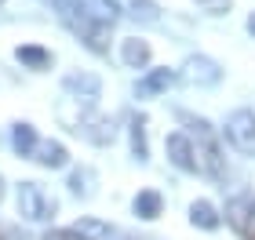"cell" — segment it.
<instances>
[{
	"mask_svg": "<svg viewBox=\"0 0 255 240\" xmlns=\"http://www.w3.org/2000/svg\"><path fill=\"white\" fill-rule=\"evenodd\" d=\"M0 4H4V0H0Z\"/></svg>",
	"mask_w": 255,
	"mask_h": 240,
	"instance_id": "21",
	"label": "cell"
},
{
	"mask_svg": "<svg viewBox=\"0 0 255 240\" xmlns=\"http://www.w3.org/2000/svg\"><path fill=\"white\" fill-rule=\"evenodd\" d=\"M124 62L135 66V70H142V66L149 62V44H142V40H124Z\"/></svg>",
	"mask_w": 255,
	"mask_h": 240,
	"instance_id": "12",
	"label": "cell"
},
{
	"mask_svg": "<svg viewBox=\"0 0 255 240\" xmlns=\"http://www.w3.org/2000/svg\"><path fill=\"white\" fill-rule=\"evenodd\" d=\"M226 139L237 146L241 153H255V113L252 109H237L234 117L226 120Z\"/></svg>",
	"mask_w": 255,
	"mask_h": 240,
	"instance_id": "3",
	"label": "cell"
},
{
	"mask_svg": "<svg viewBox=\"0 0 255 240\" xmlns=\"http://www.w3.org/2000/svg\"><path fill=\"white\" fill-rule=\"evenodd\" d=\"M18 215L29 222H44L55 215V200L44 193L37 182H22L18 186Z\"/></svg>",
	"mask_w": 255,
	"mask_h": 240,
	"instance_id": "2",
	"label": "cell"
},
{
	"mask_svg": "<svg viewBox=\"0 0 255 240\" xmlns=\"http://www.w3.org/2000/svg\"><path fill=\"white\" fill-rule=\"evenodd\" d=\"M33 153H37V160L44 167H66L69 164V153L62 142H37L33 146Z\"/></svg>",
	"mask_w": 255,
	"mask_h": 240,
	"instance_id": "8",
	"label": "cell"
},
{
	"mask_svg": "<svg viewBox=\"0 0 255 240\" xmlns=\"http://www.w3.org/2000/svg\"><path fill=\"white\" fill-rule=\"evenodd\" d=\"M18 62L29 66V70H48L51 66V55L44 48H18Z\"/></svg>",
	"mask_w": 255,
	"mask_h": 240,
	"instance_id": "13",
	"label": "cell"
},
{
	"mask_svg": "<svg viewBox=\"0 0 255 240\" xmlns=\"http://www.w3.org/2000/svg\"><path fill=\"white\" fill-rule=\"evenodd\" d=\"M219 66L208 62V59H190L186 62V80L190 84H219Z\"/></svg>",
	"mask_w": 255,
	"mask_h": 240,
	"instance_id": "7",
	"label": "cell"
},
{
	"mask_svg": "<svg viewBox=\"0 0 255 240\" xmlns=\"http://www.w3.org/2000/svg\"><path fill=\"white\" fill-rule=\"evenodd\" d=\"M110 11H124V15H131V18H146V22H153V18H157L153 0H110Z\"/></svg>",
	"mask_w": 255,
	"mask_h": 240,
	"instance_id": "9",
	"label": "cell"
},
{
	"mask_svg": "<svg viewBox=\"0 0 255 240\" xmlns=\"http://www.w3.org/2000/svg\"><path fill=\"white\" fill-rule=\"evenodd\" d=\"M44 240H91V237H84L80 230H51Z\"/></svg>",
	"mask_w": 255,
	"mask_h": 240,
	"instance_id": "16",
	"label": "cell"
},
{
	"mask_svg": "<svg viewBox=\"0 0 255 240\" xmlns=\"http://www.w3.org/2000/svg\"><path fill=\"white\" fill-rule=\"evenodd\" d=\"M248 29H252V33H255V15H252V18H248Z\"/></svg>",
	"mask_w": 255,
	"mask_h": 240,
	"instance_id": "19",
	"label": "cell"
},
{
	"mask_svg": "<svg viewBox=\"0 0 255 240\" xmlns=\"http://www.w3.org/2000/svg\"><path fill=\"white\" fill-rule=\"evenodd\" d=\"M88 178H91L88 171H73V178H69V186H73V193H88V186H84Z\"/></svg>",
	"mask_w": 255,
	"mask_h": 240,
	"instance_id": "18",
	"label": "cell"
},
{
	"mask_svg": "<svg viewBox=\"0 0 255 240\" xmlns=\"http://www.w3.org/2000/svg\"><path fill=\"white\" fill-rule=\"evenodd\" d=\"M190 219H193V226H201V230H219V211L212 208L208 200H197L193 208H190Z\"/></svg>",
	"mask_w": 255,
	"mask_h": 240,
	"instance_id": "11",
	"label": "cell"
},
{
	"mask_svg": "<svg viewBox=\"0 0 255 240\" xmlns=\"http://www.w3.org/2000/svg\"><path fill=\"white\" fill-rule=\"evenodd\" d=\"M252 211H255V200H252Z\"/></svg>",
	"mask_w": 255,
	"mask_h": 240,
	"instance_id": "20",
	"label": "cell"
},
{
	"mask_svg": "<svg viewBox=\"0 0 255 240\" xmlns=\"http://www.w3.org/2000/svg\"><path fill=\"white\" fill-rule=\"evenodd\" d=\"M204 11H212V15H223V11L230 7V0H197Z\"/></svg>",
	"mask_w": 255,
	"mask_h": 240,
	"instance_id": "17",
	"label": "cell"
},
{
	"mask_svg": "<svg viewBox=\"0 0 255 240\" xmlns=\"http://www.w3.org/2000/svg\"><path fill=\"white\" fill-rule=\"evenodd\" d=\"M171 80H175V73H171V70H153L149 77L138 80L135 95H138V98H153V95H160V91H168V87H171Z\"/></svg>",
	"mask_w": 255,
	"mask_h": 240,
	"instance_id": "6",
	"label": "cell"
},
{
	"mask_svg": "<svg viewBox=\"0 0 255 240\" xmlns=\"http://www.w3.org/2000/svg\"><path fill=\"white\" fill-rule=\"evenodd\" d=\"M190 128H193V142H197L193 146L197 171H204V175H212V178H226V160H223V150H219L212 128H208L204 120H190Z\"/></svg>",
	"mask_w": 255,
	"mask_h": 240,
	"instance_id": "1",
	"label": "cell"
},
{
	"mask_svg": "<svg viewBox=\"0 0 255 240\" xmlns=\"http://www.w3.org/2000/svg\"><path fill=\"white\" fill-rule=\"evenodd\" d=\"M131 153H135L138 160H146V153H149V150H146V120H142V117L131 120Z\"/></svg>",
	"mask_w": 255,
	"mask_h": 240,
	"instance_id": "15",
	"label": "cell"
},
{
	"mask_svg": "<svg viewBox=\"0 0 255 240\" xmlns=\"http://www.w3.org/2000/svg\"><path fill=\"white\" fill-rule=\"evenodd\" d=\"M160 208H164V200H160L157 189H146V193L135 197V215H138V219H157Z\"/></svg>",
	"mask_w": 255,
	"mask_h": 240,
	"instance_id": "10",
	"label": "cell"
},
{
	"mask_svg": "<svg viewBox=\"0 0 255 240\" xmlns=\"http://www.w3.org/2000/svg\"><path fill=\"white\" fill-rule=\"evenodd\" d=\"M73 131H77V135H84V139H91L95 146L113 142V124H110L106 117H80V120L73 124Z\"/></svg>",
	"mask_w": 255,
	"mask_h": 240,
	"instance_id": "4",
	"label": "cell"
},
{
	"mask_svg": "<svg viewBox=\"0 0 255 240\" xmlns=\"http://www.w3.org/2000/svg\"><path fill=\"white\" fill-rule=\"evenodd\" d=\"M168 160L182 171H197V160H193V142L186 135H168Z\"/></svg>",
	"mask_w": 255,
	"mask_h": 240,
	"instance_id": "5",
	"label": "cell"
},
{
	"mask_svg": "<svg viewBox=\"0 0 255 240\" xmlns=\"http://www.w3.org/2000/svg\"><path fill=\"white\" fill-rule=\"evenodd\" d=\"M33 146H37V131H33V124H18V128H15V150L22 157H33Z\"/></svg>",
	"mask_w": 255,
	"mask_h": 240,
	"instance_id": "14",
	"label": "cell"
}]
</instances>
